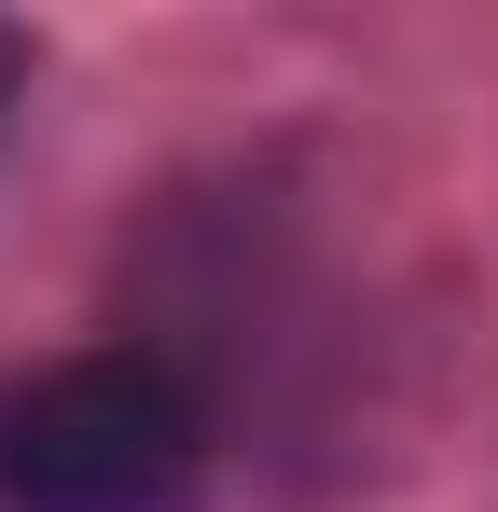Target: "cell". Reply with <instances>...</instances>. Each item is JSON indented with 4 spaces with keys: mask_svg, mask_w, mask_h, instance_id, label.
<instances>
[{
    "mask_svg": "<svg viewBox=\"0 0 498 512\" xmlns=\"http://www.w3.org/2000/svg\"><path fill=\"white\" fill-rule=\"evenodd\" d=\"M208 402L153 346H70L0 402V512H194Z\"/></svg>",
    "mask_w": 498,
    "mask_h": 512,
    "instance_id": "6da1fadb",
    "label": "cell"
},
{
    "mask_svg": "<svg viewBox=\"0 0 498 512\" xmlns=\"http://www.w3.org/2000/svg\"><path fill=\"white\" fill-rule=\"evenodd\" d=\"M14 84H28V28L0 14V111H14Z\"/></svg>",
    "mask_w": 498,
    "mask_h": 512,
    "instance_id": "7a4b0ae2",
    "label": "cell"
}]
</instances>
